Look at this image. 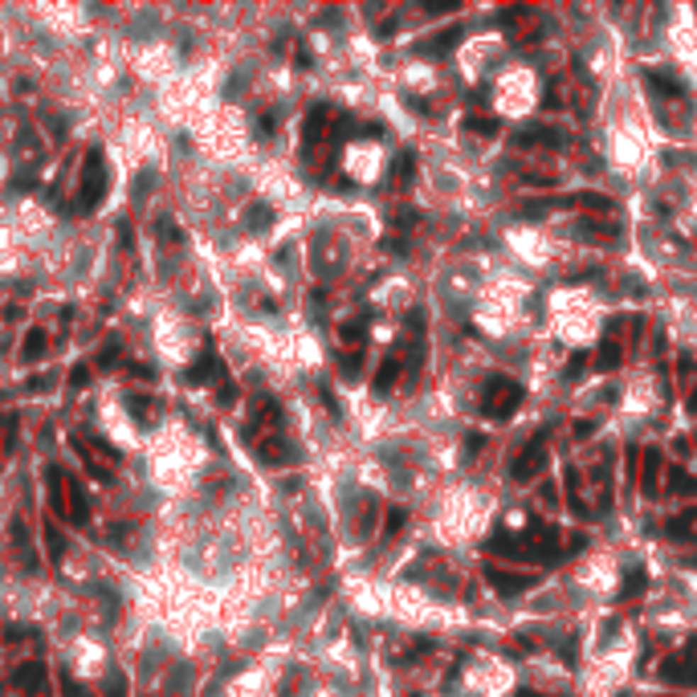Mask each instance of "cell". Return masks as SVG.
I'll list each match as a JSON object with an SVG mask.
<instances>
[{
  "label": "cell",
  "instance_id": "ac0fdd59",
  "mask_svg": "<svg viewBox=\"0 0 697 697\" xmlns=\"http://www.w3.org/2000/svg\"><path fill=\"white\" fill-rule=\"evenodd\" d=\"M41 351H45V335H41V330H33L29 339H25V359H37Z\"/></svg>",
  "mask_w": 697,
  "mask_h": 697
},
{
  "label": "cell",
  "instance_id": "8992f818",
  "mask_svg": "<svg viewBox=\"0 0 697 697\" xmlns=\"http://www.w3.org/2000/svg\"><path fill=\"white\" fill-rule=\"evenodd\" d=\"M461 33H465V29H445L440 37H428V41H420V45H416V53H449V49L461 41Z\"/></svg>",
  "mask_w": 697,
  "mask_h": 697
},
{
  "label": "cell",
  "instance_id": "2e32d148",
  "mask_svg": "<svg viewBox=\"0 0 697 697\" xmlns=\"http://www.w3.org/2000/svg\"><path fill=\"white\" fill-rule=\"evenodd\" d=\"M575 204H584V208H600V212H612V200L608 196H596V192H584Z\"/></svg>",
  "mask_w": 697,
  "mask_h": 697
},
{
  "label": "cell",
  "instance_id": "e0dca14e",
  "mask_svg": "<svg viewBox=\"0 0 697 697\" xmlns=\"http://www.w3.org/2000/svg\"><path fill=\"white\" fill-rule=\"evenodd\" d=\"M669 481L677 486V494H697V481L689 477V473H681V469H673V473H669Z\"/></svg>",
  "mask_w": 697,
  "mask_h": 697
},
{
  "label": "cell",
  "instance_id": "cb8c5ba5",
  "mask_svg": "<svg viewBox=\"0 0 697 697\" xmlns=\"http://www.w3.org/2000/svg\"><path fill=\"white\" fill-rule=\"evenodd\" d=\"M575 437H591V420H575Z\"/></svg>",
  "mask_w": 697,
  "mask_h": 697
},
{
  "label": "cell",
  "instance_id": "d6986e66",
  "mask_svg": "<svg viewBox=\"0 0 697 697\" xmlns=\"http://www.w3.org/2000/svg\"><path fill=\"white\" fill-rule=\"evenodd\" d=\"M412 163H416V155H412V151H404V155L396 160V179H412Z\"/></svg>",
  "mask_w": 697,
  "mask_h": 697
},
{
  "label": "cell",
  "instance_id": "6da1fadb",
  "mask_svg": "<svg viewBox=\"0 0 697 697\" xmlns=\"http://www.w3.org/2000/svg\"><path fill=\"white\" fill-rule=\"evenodd\" d=\"M522 384L518 379H506V375H494L486 384V400H481V408H486V416H510L514 408L522 404Z\"/></svg>",
  "mask_w": 697,
  "mask_h": 697
},
{
  "label": "cell",
  "instance_id": "d4e9b609",
  "mask_svg": "<svg viewBox=\"0 0 697 697\" xmlns=\"http://www.w3.org/2000/svg\"><path fill=\"white\" fill-rule=\"evenodd\" d=\"M584 359H587V355H575V359H571V367H567V375H579V372H584Z\"/></svg>",
  "mask_w": 697,
  "mask_h": 697
},
{
  "label": "cell",
  "instance_id": "ba28073f",
  "mask_svg": "<svg viewBox=\"0 0 697 697\" xmlns=\"http://www.w3.org/2000/svg\"><path fill=\"white\" fill-rule=\"evenodd\" d=\"M465 130H473V135H494V130H502V123L489 118V114H465Z\"/></svg>",
  "mask_w": 697,
  "mask_h": 697
},
{
  "label": "cell",
  "instance_id": "7a4b0ae2",
  "mask_svg": "<svg viewBox=\"0 0 697 697\" xmlns=\"http://www.w3.org/2000/svg\"><path fill=\"white\" fill-rule=\"evenodd\" d=\"M542 440H547V428L538 433V440H530V445H526V449L518 453L514 469H510L514 477H518V481H530V477H535V473L542 469V465H547V449H542Z\"/></svg>",
  "mask_w": 697,
  "mask_h": 697
},
{
  "label": "cell",
  "instance_id": "ffe728a7",
  "mask_svg": "<svg viewBox=\"0 0 697 697\" xmlns=\"http://www.w3.org/2000/svg\"><path fill=\"white\" fill-rule=\"evenodd\" d=\"M269 221H274V212L265 208V204H253V208H249V225H269Z\"/></svg>",
  "mask_w": 697,
  "mask_h": 697
},
{
  "label": "cell",
  "instance_id": "9c48e42d",
  "mask_svg": "<svg viewBox=\"0 0 697 697\" xmlns=\"http://www.w3.org/2000/svg\"><path fill=\"white\" fill-rule=\"evenodd\" d=\"M396 375H400V359L388 355V359H384V367H379V375H375V391H388L391 384H396Z\"/></svg>",
  "mask_w": 697,
  "mask_h": 697
},
{
  "label": "cell",
  "instance_id": "44dd1931",
  "mask_svg": "<svg viewBox=\"0 0 697 697\" xmlns=\"http://www.w3.org/2000/svg\"><path fill=\"white\" fill-rule=\"evenodd\" d=\"M404 522H408V514H404V510H391V514H388V535H396V530H400Z\"/></svg>",
  "mask_w": 697,
  "mask_h": 697
},
{
  "label": "cell",
  "instance_id": "484cf974",
  "mask_svg": "<svg viewBox=\"0 0 697 697\" xmlns=\"http://www.w3.org/2000/svg\"><path fill=\"white\" fill-rule=\"evenodd\" d=\"M518 697H538V693H530V689H522V693Z\"/></svg>",
  "mask_w": 697,
  "mask_h": 697
},
{
  "label": "cell",
  "instance_id": "3957f363",
  "mask_svg": "<svg viewBox=\"0 0 697 697\" xmlns=\"http://www.w3.org/2000/svg\"><path fill=\"white\" fill-rule=\"evenodd\" d=\"M102 188H106V167H102V160L90 151L86 176H82V208H94L98 200H102Z\"/></svg>",
  "mask_w": 697,
  "mask_h": 697
},
{
  "label": "cell",
  "instance_id": "7402d4cb",
  "mask_svg": "<svg viewBox=\"0 0 697 697\" xmlns=\"http://www.w3.org/2000/svg\"><path fill=\"white\" fill-rule=\"evenodd\" d=\"M359 359H363V355H359V351H351V355L342 359V372H347V375H355V372H359Z\"/></svg>",
  "mask_w": 697,
  "mask_h": 697
},
{
  "label": "cell",
  "instance_id": "5bb4252c",
  "mask_svg": "<svg viewBox=\"0 0 697 697\" xmlns=\"http://www.w3.org/2000/svg\"><path fill=\"white\" fill-rule=\"evenodd\" d=\"M665 538H693V522H689V518H673L665 526Z\"/></svg>",
  "mask_w": 697,
  "mask_h": 697
},
{
  "label": "cell",
  "instance_id": "7c38bea8",
  "mask_svg": "<svg viewBox=\"0 0 697 697\" xmlns=\"http://www.w3.org/2000/svg\"><path fill=\"white\" fill-rule=\"evenodd\" d=\"M212 372H216V351L208 347V351L200 355V363H196L192 372H188V379H192V384H200V379H204V375H212Z\"/></svg>",
  "mask_w": 697,
  "mask_h": 697
},
{
  "label": "cell",
  "instance_id": "603a6c76",
  "mask_svg": "<svg viewBox=\"0 0 697 697\" xmlns=\"http://www.w3.org/2000/svg\"><path fill=\"white\" fill-rule=\"evenodd\" d=\"M49 551H53V559H62V538H57L53 526H49Z\"/></svg>",
  "mask_w": 697,
  "mask_h": 697
},
{
  "label": "cell",
  "instance_id": "30bf717a",
  "mask_svg": "<svg viewBox=\"0 0 697 697\" xmlns=\"http://www.w3.org/2000/svg\"><path fill=\"white\" fill-rule=\"evenodd\" d=\"M326 114H330L326 106H314V111H310V123H306V143H318V139H323V123H326Z\"/></svg>",
  "mask_w": 697,
  "mask_h": 697
},
{
  "label": "cell",
  "instance_id": "4fadbf2b",
  "mask_svg": "<svg viewBox=\"0 0 697 697\" xmlns=\"http://www.w3.org/2000/svg\"><path fill=\"white\" fill-rule=\"evenodd\" d=\"M596 363H600V372H616V367H620V347H616V342H603L600 355H596Z\"/></svg>",
  "mask_w": 697,
  "mask_h": 697
},
{
  "label": "cell",
  "instance_id": "277c9868",
  "mask_svg": "<svg viewBox=\"0 0 697 697\" xmlns=\"http://www.w3.org/2000/svg\"><path fill=\"white\" fill-rule=\"evenodd\" d=\"M514 143L518 147H547V151H559V147L567 143V135L554 127H522L514 135Z\"/></svg>",
  "mask_w": 697,
  "mask_h": 697
},
{
  "label": "cell",
  "instance_id": "52a82bcc",
  "mask_svg": "<svg viewBox=\"0 0 697 697\" xmlns=\"http://www.w3.org/2000/svg\"><path fill=\"white\" fill-rule=\"evenodd\" d=\"M645 82H649V86L657 90V94H673V98H681V94H685V86H681V82H677V78H669V74H661V69H649V74H645Z\"/></svg>",
  "mask_w": 697,
  "mask_h": 697
},
{
  "label": "cell",
  "instance_id": "5b68a950",
  "mask_svg": "<svg viewBox=\"0 0 697 697\" xmlns=\"http://www.w3.org/2000/svg\"><path fill=\"white\" fill-rule=\"evenodd\" d=\"M486 579L494 584L498 596H518V591H526V587H535L530 575H514V571H502V567H494V563L486 567Z\"/></svg>",
  "mask_w": 697,
  "mask_h": 697
},
{
  "label": "cell",
  "instance_id": "9a60e30c",
  "mask_svg": "<svg viewBox=\"0 0 697 697\" xmlns=\"http://www.w3.org/2000/svg\"><path fill=\"white\" fill-rule=\"evenodd\" d=\"M640 591H645V571L636 567L624 575V596H640Z\"/></svg>",
  "mask_w": 697,
  "mask_h": 697
},
{
  "label": "cell",
  "instance_id": "8fae6325",
  "mask_svg": "<svg viewBox=\"0 0 697 697\" xmlns=\"http://www.w3.org/2000/svg\"><path fill=\"white\" fill-rule=\"evenodd\" d=\"M657 465H661V449H649L645 453V494H657Z\"/></svg>",
  "mask_w": 697,
  "mask_h": 697
}]
</instances>
